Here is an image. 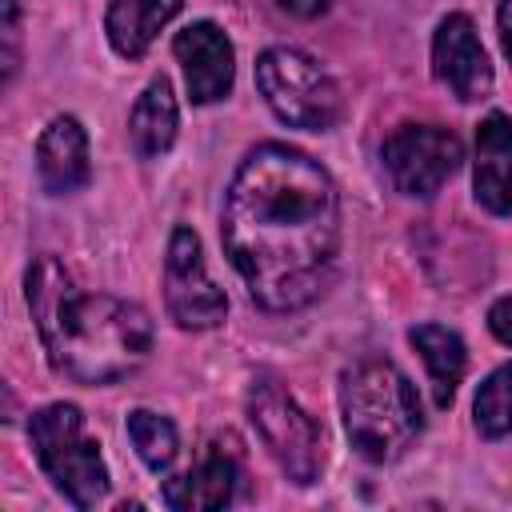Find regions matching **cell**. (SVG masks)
Segmentation results:
<instances>
[{
  "instance_id": "cell-6",
  "label": "cell",
  "mask_w": 512,
  "mask_h": 512,
  "mask_svg": "<svg viewBox=\"0 0 512 512\" xmlns=\"http://www.w3.org/2000/svg\"><path fill=\"white\" fill-rule=\"evenodd\" d=\"M248 416H252L264 448L272 452V460L284 468L288 480L312 484L320 476V468H324V432L276 380L260 376L252 384Z\"/></svg>"
},
{
  "instance_id": "cell-19",
  "label": "cell",
  "mask_w": 512,
  "mask_h": 512,
  "mask_svg": "<svg viewBox=\"0 0 512 512\" xmlns=\"http://www.w3.org/2000/svg\"><path fill=\"white\" fill-rule=\"evenodd\" d=\"M4 80H12L16 72V48H20V12H16V0H4Z\"/></svg>"
},
{
  "instance_id": "cell-12",
  "label": "cell",
  "mask_w": 512,
  "mask_h": 512,
  "mask_svg": "<svg viewBox=\"0 0 512 512\" xmlns=\"http://www.w3.org/2000/svg\"><path fill=\"white\" fill-rule=\"evenodd\" d=\"M36 172H40V184L52 192V196H64V192H76L88 184V136L80 128V120L72 116H56L40 140H36Z\"/></svg>"
},
{
  "instance_id": "cell-3",
  "label": "cell",
  "mask_w": 512,
  "mask_h": 512,
  "mask_svg": "<svg viewBox=\"0 0 512 512\" xmlns=\"http://www.w3.org/2000/svg\"><path fill=\"white\" fill-rule=\"evenodd\" d=\"M340 412L352 448L372 464L404 456L420 436V400L408 376L388 360H356L344 368Z\"/></svg>"
},
{
  "instance_id": "cell-13",
  "label": "cell",
  "mask_w": 512,
  "mask_h": 512,
  "mask_svg": "<svg viewBox=\"0 0 512 512\" xmlns=\"http://www.w3.org/2000/svg\"><path fill=\"white\" fill-rule=\"evenodd\" d=\"M232 488H236V460L224 448H208L204 460L192 472L168 480L160 496L176 512H196V508H224L232 500Z\"/></svg>"
},
{
  "instance_id": "cell-14",
  "label": "cell",
  "mask_w": 512,
  "mask_h": 512,
  "mask_svg": "<svg viewBox=\"0 0 512 512\" xmlns=\"http://www.w3.org/2000/svg\"><path fill=\"white\" fill-rule=\"evenodd\" d=\"M180 12V0H112L108 4V20H104V32H108V44L136 60L148 52V44L156 40V32Z\"/></svg>"
},
{
  "instance_id": "cell-2",
  "label": "cell",
  "mask_w": 512,
  "mask_h": 512,
  "mask_svg": "<svg viewBox=\"0 0 512 512\" xmlns=\"http://www.w3.org/2000/svg\"><path fill=\"white\" fill-rule=\"evenodd\" d=\"M28 308L56 372L80 384L128 376L152 352V320L140 304L76 292L68 272L44 256L28 272Z\"/></svg>"
},
{
  "instance_id": "cell-20",
  "label": "cell",
  "mask_w": 512,
  "mask_h": 512,
  "mask_svg": "<svg viewBox=\"0 0 512 512\" xmlns=\"http://www.w3.org/2000/svg\"><path fill=\"white\" fill-rule=\"evenodd\" d=\"M488 328H492V336H496L500 344L512 348V296H500V300L488 308Z\"/></svg>"
},
{
  "instance_id": "cell-9",
  "label": "cell",
  "mask_w": 512,
  "mask_h": 512,
  "mask_svg": "<svg viewBox=\"0 0 512 512\" xmlns=\"http://www.w3.org/2000/svg\"><path fill=\"white\" fill-rule=\"evenodd\" d=\"M432 64L436 76L452 88V96L460 100H484L492 92V64L488 52L476 36V24L464 12H452L436 24V40H432Z\"/></svg>"
},
{
  "instance_id": "cell-5",
  "label": "cell",
  "mask_w": 512,
  "mask_h": 512,
  "mask_svg": "<svg viewBox=\"0 0 512 512\" xmlns=\"http://www.w3.org/2000/svg\"><path fill=\"white\" fill-rule=\"evenodd\" d=\"M256 84L268 108L304 132H324L344 112L336 80L300 48H268L256 60Z\"/></svg>"
},
{
  "instance_id": "cell-15",
  "label": "cell",
  "mask_w": 512,
  "mask_h": 512,
  "mask_svg": "<svg viewBox=\"0 0 512 512\" xmlns=\"http://www.w3.org/2000/svg\"><path fill=\"white\" fill-rule=\"evenodd\" d=\"M408 340H412V348L420 352V360H424V368H428V376H432V396H436V404L448 408L452 396H456V384L464 380V368H468L464 340H460L452 328H444V324H416V328L408 332Z\"/></svg>"
},
{
  "instance_id": "cell-18",
  "label": "cell",
  "mask_w": 512,
  "mask_h": 512,
  "mask_svg": "<svg viewBox=\"0 0 512 512\" xmlns=\"http://www.w3.org/2000/svg\"><path fill=\"white\" fill-rule=\"evenodd\" d=\"M476 428L480 436H508L512 432V364H500L476 392Z\"/></svg>"
},
{
  "instance_id": "cell-11",
  "label": "cell",
  "mask_w": 512,
  "mask_h": 512,
  "mask_svg": "<svg viewBox=\"0 0 512 512\" xmlns=\"http://www.w3.org/2000/svg\"><path fill=\"white\" fill-rule=\"evenodd\" d=\"M472 188L488 212H496V216L512 212V120L504 112H492L476 124Z\"/></svg>"
},
{
  "instance_id": "cell-4",
  "label": "cell",
  "mask_w": 512,
  "mask_h": 512,
  "mask_svg": "<svg viewBox=\"0 0 512 512\" xmlns=\"http://www.w3.org/2000/svg\"><path fill=\"white\" fill-rule=\"evenodd\" d=\"M28 440L48 472V480L76 504V508H96L108 492V468L100 460V444L88 436L84 416L76 404H48L32 412L28 420Z\"/></svg>"
},
{
  "instance_id": "cell-17",
  "label": "cell",
  "mask_w": 512,
  "mask_h": 512,
  "mask_svg": "<svg viewBox=\"0 0 512 512\" xmlns=\"http://www.w3.org/2000/svg\"><path fill=\"white\" fill-rule=\"evenodd\" d=\"M128 440L136 444V456L152 468V472H164L172 460H176V428L148 412V408H136L128 412Z\"/></svg>"
},
{
  "instance_id": "cell-22",
  "label": "cell",
  "mask_w": 512,
  "mask_h": 512,
  "mask_svg": "<svg viewBox=\"0 0 512 512\" xmlns=\"http://www.w3.org/2000/svg\"><path fill=\"white\" fill-rule=\"evenodd\" d=\"M500 44H504V56L512 60V0H500Z\"/></svg>"
},
{
  "instance_id": "cell-10",
  "label": "cell",
  "mask_w": 512,
  "mask_h": 512,
  "mask_svg": "<svg viewBox=\"0 0 512 512\" xmlns=\"http://www.w3.org/2000/svg\"><path fill=\"white\" fill-rule=\"evenodd\" d=\"M172 52L184 68V84L196 104H212L228 96L232 76H236V52H232V40L216 24L208 20L188 24L184 32H176Z\"/></svg>"
},
{
  "instance_id": "cell-16",
  "label": "cell",
  "mask_w": 512,
  "mask_h": 512,
  "mask_svg": "<svg viewBox=\"0 0 512 512\" xmlns=\"http://www.w3.org/2000/svg\"><path fill=\"white\" fill-rule=\"evenodd\" d=\"M128 136H132L140 156H160V152L172 148V140H176V96H172V84L164 76H156L140 92V100L132 104Z\"/></svg>"
},
{
  "instance_id": "cell-8",
  "label": "cell",
  "mask_w": 512,
  "mask_h": 512,
  "mask_svg": "<svg viewBox=\"0 0 512 512\" xmlns=\"http://www.w3.org/2000/svg\"><path fill=\"white\" fill-rule=\"evenodd\" d=\"M164 300L168 312L180 328L204 332L216 328L228 312L224 292L212 284L208 268H204V252L192 228H176L168 240V256H164Z\"/></svg>"
},
{
  "instance_id": "cell-21",
  "label": "cell",
  "mask_w": 512,
  "mask_h": 512,
  "mask_svg": "<svg viewBox=\"0 0 512 512\" xmlns=\"http://www.w3.org/2000/svg\"><path fill=\"white\" fill-rule=\"evenodd\" d=\"M288 16H300V20H312V16H320L324 8H328V0H276Z\"/></svg>"
},
{
  "instance_id": "cell-7",
  "label": "cell",
  "mask_w": 512,
  "mask_h": 512,
  "mask_svg": "<svg viewBox=\"0 0 512 512\" xmlns=\"http://www.w3.org/2000/svg\"><path fill=\"white\" fill-rule=\"evenodd\" d=\"M384 172L404 196H432L464 160L460 140L436 124H404L380 148Z\"/></svg>"
},
{
  "instance_id": "cell-1",
  "label": "cell",
  "mask_w": 512,
  "mask_h": 512,
  "mask_svg": "<svg viewBox=\"0 0 512 512\" xmlns=\"http://www.w3.org/2000/svg\"><path fill=\"white\" fill-rule=\"evenodd\" d=\"M220 236L260 308H304L320 296L336 260V184L312 156L288 144H260L232 176Z\"/></svg>"
}]
</instances>
